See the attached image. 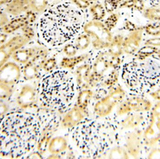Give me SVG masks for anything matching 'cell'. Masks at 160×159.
I'll return each instance as SVG.
<instances>
[{
    "label": "cell",
    "mask_w": 160,
    "mask_h": 159,
    "mask_svg": "<svg viewBox=\"0 0 160 159\" xmlns=\"http://www.w3.org/2000/svg\"><path fill=\"white\" fill-rule=\"evenodd\" d=\"M84 23L83 12L69 2L50 7L44 12L38 23L39 32L49 46L58 47L72 40Z\"/></svg>",
    "instance_id": "cell-1"
},
{
    "label": "cell",
    "mask_w": 160,
    "mask_h": 159,
    "mask_svg": "<svg viewBox=\"0 0 160 159\" xmlns=\"http://www.w3.org/2000/svg\"><path fill=\"white\" fill-rule=\"evenodd\" d=\"M68 132L80 152L90 157L102 156L118 141V127L112 117L87 118Z\"/></svg>",
    "instance_id": "cell-2"
},
{
    "label": "cell",
    "mask_w": 160,
    "mask_h": 159,
    "mask_svg": "<svg viewBox=\"0 0 160 159\" xmlns=\"http://www.w3.org/2000/svg\"><path fill=\"white\" fill-rule=\"evenodd\" d=\"M38 92L43 106L63 113L72 107L76 96V84L68 71L57 70L43 78Z\"/></svg>",
    "instance_id": "cell-3"
},
{
    "label": "cell",
    "mask_w": 160,
    "mask_h": 159,
    "mask_svg": "<svg viewBox=\"0 0 160 159\" xmlns=\"http://www.w3.org/2000/svg\"><path fill=\"white\" fill-rule=\"evenodd\" d=\"M122 77L130 86L140 84L141 82H155L160 78V66L149 58L126 64L123 67Z\"/></svg>",
    "instance_id": "cell-4"
},
{
    "label": "cell",
    "mask_w": 160,
    "mask_h": 159,
    "mask_svg": "<svg viewBox=\"0 0 160 159\" xmlns=\"http://www.w3.org/2000/svg\"><path fill=\"white\" fill-rule=\"evenodd\" d=\"M146 144L152 147L160 141V101H158L151 110L150 120L143 133Z\"/></svg>",
    "instance_id": "cell-5"
},
{
    "label": "cell",
    "mask_w": 160,
    "mask_h": 159,
    "mask_svg": "<svg viewBox=\"0 0 160 159\" xmlns=\"http://www.w3.org/2000/svg\"><path fill=\"white\" fill-rule=\"evenodd\" d=\"M85 30L94 39L95 47H105L112 41V35L109 30L99 22H90L85 27Z\"/></svg>",
    "instance_id": "cell-6"
},
{
    "label": "cell",
    "mask_w": 160,
    "mask_h": 159,
    "mask_svg": "<svg viewBox=\"0 0 160 159\" xmlns=\"http://www.w3.org/2000/svg\"><path fill=\"white\" fill-rule=\"evenodd\" d=\"M29 40L23 35L16 36L0 46V69L17 50L22 48Z\"/></svg>",
    "instance_id": "cell-7"
},
{
    "label": "cell",
    "mask_w": 160,
    "mask_h": 159,
    "mask_svg": "<svg viewBox=\"0 0 160 159\" xmlns=\"http://www.w3.org/2000/svg\"><path fill=\"white\" fill-rule=\"evenodd\" d=\"M152 103L148 100L140 97L129 99L121 105L120 113L126 114L131 112H145L151 111Z\"/></svg>",
    "instance_id": "cell-8"
},
{
    "label": "cell",
    "mask_w": 160,
    "mask_h": 159,
    "mask_svg": "<svg viewBox=\"0 0 160 159\" xmlns=\"http://www.w3.org/2000/svg\"><path fill=\"white\" fill-rule=\"evenodd\" d=\"M21 76L19 66L13 62H7L0 69V83L12 86L18 82Z\"/></svg>",
    "instance_id": "cell-9"
},
{
    "label": "cell",
    "mask_w": 160,
    "mask_h": 159,
    "mask_svg": "<svg viewBox=\"0 0 160 159\" xmlns=\"http://www.w3.org/2000/svg\"><path fill=\"white\" fill-rule=\"evenodd\" d=\"M144 30L143 28L140 27L131 32L123 41V47L126 53L134 54L139 50L142 40Z\"/></svg>",
    "instance_id": "cell-10"
},
{
    "label": "cell",
    "mask_w": 160,
    "mask_h": 159,
    "mask_svg": "<svg viewBox=\"0 0 160 159\" xmlns=\"http://www.w3.org/2000/svg\"><path fill=\"white\" fill-rule=\"evenodd\" d=\"M142 139L143 133L141 131L132 132L128 137L127 150L133 158H138L141 154Z\"/></svg>",
    "instance_id": "cell-11"
},
{
    "label": "cell",
    "mask_w": 160,
    "mask_h": 159,
    "mask_svg": "<svg viewBox=\"0 0 160 159\" xmlns=\"http://www.w3.org/2000/svg\"><path fill=\"white\" fill-rule=\"evenodd\" d=\"M35 99V92L33 88L29 85L23 86L17 98L18 105L23 109L28 108L33 103Z\"/></svg>",
    "instance_id": "cell-12"
},
{
    "label": "cell",
    "mask_w": 160,
    "mask_h": 159,
    "mask_svg": "<svg viewBox=\"0 0 160 159\" xmlns=\"http://www.w3.org/2000/svg\"><path fill=\"white\" fill-rule=\"evenodd\" d=\"M29 8V0H11L6 4L5 12L11 16L18 17L27 12Z\"/></svg>",
    "instance_id": "cell-13"
},
{
    "label": "cell",
    "mask_w": 160,
    "mask_h": 159,
    "mask_svg": "<svg viewBox=\"0 0 160 159\" xmlns=\"http://www.w3.org/2000/svg\"><path fill=\"white\" fill-rule=\"evenodd\" d=\"M28 24V21L25 17H19L11 21L8 22L2 28L3 32L8 34L22 29L24 26Z\"/></svg>",
    "instance_id": "cell-14"
},
{
    "label": "cell",
    "mask_w": 160,
    "mask_h": 159,
    "mask_svg": "<svg viewBox=\"0 0 160 159\" xmlns=\"http://www.w3.org/2000/svg\"><path fill=\"white\" fill-rule=\"evenodd\" d=\"M34 52V50L33 49H22L21 48L14 52L12 57L17 62L25 64L33 57Z\"/></svg>",
    "instance_id": "cell-15"
},
{
    "label": "cell",
    "mask_w": 160,
    "mask_h": 159,
    "mask_svg": "<svg viewBox=\"0 0 160 159\" xmlns=\"http://www.w3.org/2000/svg\"><path fill=\"white\" fill-rule=\"evenodd\" d=\"M144 120V117L141 113L135 112L127 117L122 125L126 128L134 129L141 125Z\"/></svg>",
    "instance_id": "cell-16"
},
{
    "label": "cell",
    "mask_w": 160,
    "mask_h": 159,
    "mask_svg": "<svg viewBox=\"0 0 160 159\" xmlns=\"http://www.w3.org/2000/svg\"><path fill=\"white\" fill-rule=\"evenodd\" d=\"M158 50V49L156 47L145 45L139 49L136 52V60L142 61L150 58L156 54Z\"/></svg>",
    "instance_id": "cell-17"
},
{
    "label": "cell",
    "mask_w": 160,
    "mask_h": 159,
    "mask_svg": "<svg viewBox=\"0 0 160 159\" xmlns=\"http://www.w3.org/2000/svg\"><path fill=\"white\" fill-rule=\"evenodd\" d=\"M120 7L137 11H142L144 10V2L143 0H127L121 4Z\"/></svg>",
    "instance_id": "cell-18"
},
{
    "label": "cell",
    "mask_w": 160,
    "mask_h": 159,
    "mask_svg": "<svg viewBox=\"0 0 160 159\" xmlns=\"http://www.w3.org/2000/svg\"><path fill=\"white\" fill-rule=\"evenodd\" d=\"M90 12L95 20L99 21L105 17V9L100 4L92 5L90 7Z\"/></svg>",
    "instance_id": "cell-19"
},
{
    "label": "cell",
    "mask_w": 160,
    "mask_h": 159,
    "mask_svg": "<svg viewBox=\"0 0 160 159\" xmlns=\"http://www.w3.org/2000/svg\"><path fill=\"white\" fill-rule=\"evenodd\" d=\"M29 2L30 8L32 11L40 13L46 10L48 0H29Z\"/></svg>",
    "instance_id": "cell-20"
},
{
    "label": "cell",
    "mask_w": 160,
    "mask_h": 159,
    "mask_svg": "<svg viewBox=\"0 0 160 159\" xmlns=\"http://www.w3.org/2000/svg\"><path fill=\"white\" fill-rule=\"evenodd\" d=\"M37 75V69L33 63L29 62L25 64L23 69V75L26 79H33Z\"/></svg>",
    "instance_id": "cell-21"
},
{
    "label": "cell",
    "mask_w": 160,
    "mask_h": 159,
    "mask_svg": "<svg viewBox=\"0 0 160 159\" xmlns=\"http://www.w3.org/2000/svg\"><path fill=\"white\" fill-rule=\"evenodd\" d=\"M144 16L154 22L160 21V7H151L144 10Z\"/></svg>",
    "instance_id": "cell-22"
},
{
    "label": "cell",
    "mask_w": 160,
    "mask_h": 159,
    "mask_svg": "<svg viewBox=\"0 0 160 159\" xmlns=\"http://www.w3.org/2000/svg\"><path fill=\"white\" fill-rule=\"evenodd\" d=\"M90 43L89 36L86 34H82L76 39V47L77 49L84 50L88 47Z\"/></svg>",
    "instance_id": "cell-23"
},
{
    "label": "cell",
    "mask_w": 160,
    "mask_h": 159,
    "mask_svg": "<svg viewBox=\"0 0 160 159\" xmlns=\"http://www.w3.org/2000/svg\"><path fill=\"white\" fill-rule=\"evenodd\" d=\"M146 32L150 36H160V21L149 24L146 26L144 29Z\"/></svg>",
    "instance_id": "cell-24"
},
{
    "label": "cell",
    "mask_w": 160,
    "mask_h": 159,
    "mask_svg": "<svg viewBox=\"0 0 160 159\" xmlns=\"http://www.w3.org/2000/svg\"><path fill=\"white\" fill-rule=\"evenodd\" d=\"M13 89L11 86L0 83V99H6L12 96Z\"/></svg>",
    "instance_id": "cell-25"
},
{
    "label": "cell",
    "mask_w": 160,
    "mask_h": 159,
    "mask_svg": "<svg viewBox=\"0 0 160 159\" xmlns=\"http://www.w3.org/2000/svg\"><path fill=\"white\" fill-rule=\"evenodd\" d=\"M118 20V16L116 14H112L108 18L106 21V26H107L108 29L113 28L116 24Z\"/></svg>",
    "instance_id": "cell-26"
},
{
    "label": "cell",
    "mask_w": 160,
    "mask_h": 159,
    "mask_svg": "<svg viewBox=\"0 0 160 159\" xmlns=\"http://www.w3.org/2000/svg\"><path fill=\"white\" fill-rule=\"evenodd\" d=\"M144 45L147 46H153V47H160V37H155L148 39L144 43Z\"/></svg>",
    "instance_id": "cell-27"
},
{
    "label": "cell",
    "mask_w": 160,
    "mask_h": 159,
    "mask_svg": "<svg viewBox=\"0 0 160 159\" xmlns=\"http://www.w3.org/2000/svg\"><path fill=\"white\" fill-rule=\"evenodd\" d=\"M77 47L72 44H68L64 48L65 53L68 56H73L77 52Z\"/></svg>",
    "instance_id": "cell-28"
},
{
    "label": "cell",
    "mask_w": 160,
    "mask_h": 159,
    "mask_svg": "<svg viewBox=\"0 0 160 159\" xmlns=\"http://www.w3.org/2000/svg\"><path fill=\"white\" fill-rule=\"evenodd\" d=\"M79 8H84L88 7L90 3L87 0H72Z\"/></svg>",
    "instance_id": "cell-29"
},
{
    "label": "cell",
    "mask_w": 160,
    "mask_h": 159,
    "mask_svg": "<svg viewBox=\"0 0 160 159\" xmlns=\"http://www.w3.org/2000/svg\"><path fill=\"white\" fill-rule=\"evenodd\" d=\"M148 159H160V148H155L152 149L148 156Z\"/></svg>",
    "instance_id": "cell-30"
},
{
    "label": "cell",
    "mask_w": 160,
    "mask_h": 159,
    "mask_svg": "<svg viewBox=\"0 0 160 159\" xmlns=\"http://www.w3.org/2000/svg\"><path fill=\"white\" fill-rule=\"evenodd\" d=\"M9 22L5 12L0 10V27H2Z\"/></svg>",
    "instance_id": "cell-31"
},
{
    "label": "cell",
    "mask_w": 160,
    "mask_h": 159,
    "mask_svg": "<svg viewBox=\"0 0 160 159\" xmlns=\"http://www.w3.org/2000/svg\"><path fill=\"white\" fill-rule=\"evenodd\" d=\"M8 111V108L5 102L0 100V117L5 115Z\"/></svg>",
    "instance_id": "cell-32"
},
{
    "label": "cell",
    "mask_w": 160,
    "mask_h": 159,
    "mask_svg": "<svg viewBox=\"0 0 160 159\" xmlns=\"http://www.w3.org/2000/svg\"><path fill=\"white\" fill-rule=\"evenodd\" d=\"M150 96L156 100L160 101V88L150 93Z\"/></svg>",
    "instance_id": "cell-33"
},
{
    "label": "cell",
    "mask_w": 160,
    "mask_h": 159,
    "mask_svg": "<svg viewBox=\"0 0 160 159\" xmlns=\"http://www.w3.org/2000/svg\"><path fill=\"white\" fill-rule=\"evenodd\" d=\"M8 35L5 33H0V46L6 42Z\"/></svg>",
    "instance_id": "cell-34"
},
{
    "label": "cell",
    "mask_w": 160,
    "mask_h": 159,
    "mask_svg": "<svg viewBox=\"0 0 160 159\" xmlns=\"http://www.w3.org/2000/svg\"><path fill=\"white\" fill-rule=\"evenodd\" d=\"M151 7H160V0H149Z\"/></svg>",
    "instance_id": "cell-35"
},
{
    "label": "cell",
    "mask_w": 160,
    "mask_h": 159,
    "mask_svg": "<svg viewBox=\"0 0 160 159\" xmlns=\"http://www.w3.org/2000/svg\"><path fill=\"white\" fill-rule=\"evenodd\" d=\"M11 0H0V6L4 4H6L8 2H10Z\"/></svg>",
    "instance_id": "cell-36"
},
{
    "label": "cell",
    "mask_w": 160,
    "mask_h": 159,
    "mask_svg": "<svg viewBox=\"0 0 160 159\" xmlns=\"http://www.w3.org/2000/svg\"><path fill=\"white\" fill-rule=\"evenodd\" d=\"M157 57L158 58L159 60L160 61V49L158 50V52H157V53H156Z\"/></svg>",
    "instance_id": "cell-37"
},
{
    "label": "cell",
    "mask_w": 160,
    "mask_h": 159,
    "mask_svg": "<svg viewBox=\"0 0 160 159\" xmlns=\"http://www.w3.org/2000/svg\"><path fill=\"white\" fill-rule=\"evenodd\" d=\"M88 2H95V1H98V0H87Z\"/></svg>",
    "instance_id": "cell-38"
}]
</instances>
